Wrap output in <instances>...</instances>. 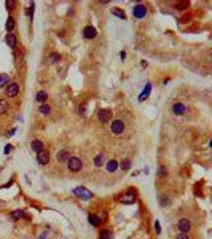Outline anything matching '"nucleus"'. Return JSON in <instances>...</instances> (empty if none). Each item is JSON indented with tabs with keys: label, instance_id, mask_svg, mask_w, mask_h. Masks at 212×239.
<instances>
[{
	"label": "nucleus",
	"instance_id": "2eb2a0df",
	"mask_svg": "<svg viewBox=\"0 0 212 239\" xmlns=\"http://www.w3.org/2000/svg\"><path fill=\"white\" fill-rule=\"evenodd\" d=\"M105 169H107L109 172H115L118 169V163L115 159H110V161H107V164H105Z\"/></svg>",
	"mask_w": 212,
	"mask_h": 239
},
{
	"label": "nucleus",
	"instance_id": "4be33fe9",
	"mask_svg": "<svg viewBox=\"0 0 212 239\" xmlns=\"http://www.w3.org/2000/svg\"><path fill=\"white\" fill-rule=\"evenodd\" d=\"M112 15H115V16L120 18V19H126L124 11H123V10H120V8H112Z\"/></svg>",
	"mask_w": 212,
	"mask_h": 239
},
{
	"label": "nucleus",
	"instance_id": "20e7f679",
	"mask_svg": "<svg viewBox=\"0 0 212 239\" xmlns=\"http://www.w3.org/2000/svg\"><path fill=\"white\" fill-rule=\"evenodd\" d=\"M110 131L113 132V134L120 136V134H123L124 132V123L121 121V120H113L110 124Z\"/></svg>",
	"mask_w": 212,
	"mask_h": 239
},
{
	"label": "nucleus",
	"instance_id": "a878e982",
	"mask_svg": "<svg viewBox=\"0 0 212 239\" xmlns=\"http://www.w3.org/2000/svg\"><path fill=\"white\" fill-rule=\"evenodd\" d=\"M120 166H121V169H123V171H129V169H131V166H132V163H131V159H123Z\"/></svg>",
	"mask_w": 212,
	"mask_h": 239
},
{
	"label": "nucleus",
	"instance_id": "f257e3e1",
	"mask_svg": "<svg viewBox=\"0 0 212 239\" xmlns=\"http://www.w3.org/2000/svg\"><path fill=\"white\" fill-rule=\"evenodd\" d=\"M137 199V193L134 191V190H128L126 193H123L121 196L118 198V201L121 202V204H126V206H129V204H134Z\"/></svg>",
	"mask_w": 212,
	"mask_h": 239
},
{
	"label": "nucleus",
	"instance_id": "412c9836",
	"mask_svg": "<svg viewBox=\"0 0 212 239\" xmlns=\"http://www.w3.org/2000/svg\"><path fill=\"white\" fill-rule=\"evenodd\" d=\"M99 239H113V233H112L110 230H104V231H101Z\"/></svg>",
	"mask_w": 212,
	"mask_h": 239
},
{
	"label": "nucleus",
	"instance_id": "c756f323",
	"mask_svg": "<svg viewBox=\"0 0 212 239\" xmlns=\"http://www.w3.org/2000/svg\"><path fill=\"white\" fill-rule=\"evenodd\" d=\"M175 8L183 11V10H187L188 8V2H180V3H175Z\"/></svg>",
	"mask_w": 212,
	"mask_h": 239
},
{
	"label": "nucleus",
	"instance_id": "aec40b11",
	"mask_svg": "<svg viewBox=\"0 0 212 239\" xmlns=\"http://www.w3.org/2000/svg\"><path fill=\"white\" fill-rule=\"evenodd\" d=\"M8 83H10V77L6 75V73H0V88L6 86Z\"/></svg>",
	"mask_w": 212,
	"mask_h": 239
},
{
	"label": "nucleus",
	"instance_id": "6e6552de",
	"mask_svg": "<svg viewBox=\"0 0 212 239\" xmlns=\"http://www.w3.org/2000/svg\"><path fill=\"white\" fill-rule=\"evenodd\" d=\"M97 120L101 123H109L110 120H112V110H107V109H104V110H101L97 113Z\"/></svg>",
	"mask_w": 212,
	"mask_h": 239
},
{
	"label": "nucleus",
	"instance_id": "39448f33",
	"mask_svg": "<svg viewBox=\"0 0 212 239\" xmlns=\"http://www.w3.org/2000/svg\"><path fill=\"white\" fill-rule=\"evenodd\" d=\"M18 93H19V85H18V83H8V85H6L5 94L8 97H15V96H18Z\"/></svg>",
	"mask_w": 212,
	"mask_h": 239
},
{
	"label": "nucleus",
	"instance_id": "473e14b6",
	"mask_svg": "<svg viewBox=\"0 0 212 239\" xmlns=\"http://www.w3.org/2000/svg\"><path fill=\"white\" fill-rule=\"evenodd\" d=\"M175 239H190V237H188V233H180L175 236Z\"/></svg>",
	"mask_w": 212,
	"mask_h": 239
},
{
	"label": "nucleus",
	"instance_id": "f3484780",
	"mask_svg": "<svg viewBox=\"0 0 212 239\" xmlns=\"http://www.w3.org/2000/svg\"><path fill=\"white\" fill-rule=\"evenodd\" d=\"M37 102H40V104H45L46 102V99H48V94H46V91H38L37 93Z\"/></svg>",
	"mask_w": 212,
	"mask_h": 239
},
{
	"label": "nucleus",
	"instance_id": "5701e85b",
	"mask_svg": "<svg viewBox=\"0 0 212 239\" xmlns=\"http://www.w3.org/2000/svg\"><path fill=\"white\" fill-rule=\"evenodd\" d=\"M40 113L41 115H49L51 113V107H49L48 104H41L40 105Z\"/></svg>",
	"mask_w": 212,
	"mask_h": 239
},
{
	"label": "nucleus",
	"instance_id": "e433bc0d",
	"mask_svg": "<svg viewBox=\"0 0 212 239\" xmlns=\"http://www.w3.org/2000/svg\"><path fill=\"white\" fill-rule=\"evenodd\" d=\"M5 5H6V8H13V6H15V2H5Z\"/></svg>",
	"mask_w": 212,
	"mask_h": 239
},
{
	"label": "nucleus",
	"instance_id": "dca6fc26",
	"mask_svg": "<svg viewBox=\"0 0 212 239\" xmlns=\"http://www.w3.org/2000/svg\"><path fill=\"white\" fill-rule=\"evenodd\" d=\"M104 163H105V155L104 153H99L97 156L94 158V166L96 167H101V166H104Z\"/></svg>",
	"mask_w": 212,
	"mask_h": 239
},
{
	"label": "nucleus",
	"instance_id": "0eeeda50",
	"mask_svg": "<svg viewBox=\"0 0 212 239\" xmlns=\"http://www.w3.org/2000/svg\"><path fill=\"white\" fill-rule=\"evenodd\" d=\"M132 15H134V18L142 19V18L147 16V8L144 5H136V6H134V10H132Z\"/></svg>",
	"mask_w": 212,
	"mask_h": 239
},
{
	"label": "nucleus",
	"instance_id": "9b49d317",
	"mask_svg": "<svg viewBox=\"0 0 212 239\" xmlns=\"http://www.w3.org/2000/svg\"><path fill=\"white\" fill-rule=\"evenodd\" d=\"M171 110H172L174 115H183V113L187 112V107H185L183 104H180V102H175V104H172Z\"/></svg>",
	"mask_w": 212,
	"mask_h": 239
},
{
	"label": "nucleus",
	"instance_id": "393cba45",
	"mask_svg": "<svg viewBox=\"0 0 212 239\" xmlns=\"http://www.w3.org/2000/svg\"><path fill=\"white\" fill-rule=\"evenodd\" d=\"M48 61L51 62V64H56V62L61 61V56L58 53H51V54H49V58H48Z\"/></svg>",
	"mask_w": 212,
	"mask_h": 239
},
{
	"label": "nucleus",
	"instance_id": "ddd939ff",
	"mask_svg": "<svg viewBox=\"0 0 212 239\" xmlns=\"http://www.w3.org/2000/svg\"><path fill=\"white\" fill-rule=\"evenodd\" d=\"M56 158H58L59 163H67V159L70 158V152H69V150H61Z\"/></svg>",
	"mask_w": 212,
	"mask_h": 239
},
{
	"label": "nucleus",
	"instance_id": "7c9ffc66",
	"mask_svg": "<svg viewBox=\"0 0 212 239\" xmlns=\"http://www.w3.org/2000/svg\"><path fill=\"white\" fill-rule=\"evenodd\" d=\"M160 206H163V207L169 206V198H166V196H163V198H161V196H160Z\"/></svg>",
	"mask_w": 212,
	"mask_h": 239
},
{
	"label": "nucleus",
	"instance_id": "f704fd0d",
	"mask_svg": "<svg viewBox=\"0 0 212 239\" xmlns=\"http://www.w3.org/2000/svg\"><path fill=\"white\" fill-rule=\"evenodd\" d=\"M11 150H13V145H10V144H8V145H5V150H3V152H5V155H8Z\"/></svg>",
	"mask_w": 212,
	"mask_h": 239
},
{
	"label": "nucleus",
	"instance_id": "6ab92c4d",
	"mask_svg": "<svg viewBox=\"0 0 212 239\" xmlns=\"http://www.w3.org/2000/svg\"><path fill=\"white\" fill-rule=\"evenodd\" d=\"M8 109H10L8 102H6L5 99H0V115H5L6 112H8Z\"/></svg>",
	"mask_w": 212,
	"mask_h": 239
},
{
	"label": "nucleus",
	"instance_id": "9d476101",
	"mask_svg": "<svg viewBox=\"0 0 212 239\" xmlns=\"http://www.w3.org/2000/svg\"><path fill=\"white\" fill-rule=\"evenodd\" d=\"M37 161H38V164H41V166H45L48 161H49V152L48 150H41V152H38L37 153Z\"/></svg>",
	"mask_w": 212,
	"mask_h": 239
},
{
	"label": "nucleus",
	"instance_id": "bb28decb",
	"mask_svg": "<svg viewBox=\"0 0 212 239\" xmlns=\"http://www.w3.org/2000/svg\"><path fill=\"white\" fill-rule=\"evenodd\" d=\"M88 220H89V223L93 225V227H99V225H101V220H99L96 215H89Z\"/></svg>",
	"mask_w": 212,
	"mask_h": 239
},
{
	"label": "nucleus",
	"instance_id": "423d86ee",
	"mask_svg": "<svg viewBox=\"0 0 212 239\" xmlns=\"http://www.w3.org/2000/svg\"><path fill=\"white\" fill-rule=\"evenodd\" d=\"M177 228L180 230V233H188V231L192 230V222L188 219H180L177 223Z\"/></svg>",
	"mask_w": 212,
	"mask_h": 239
},
{
	"label": "nucleus",
	"instance_id": "2f4dec72",
	"mask_svg": "<svg viewBox=\"0 0 212 239\" xmlns=\"http://www.w3.org/2000/svg\"><path fill=\"white\" fill-rule=\"evenodd\" d=\"M97 219L101 220V223H102V222H105V220H107V212H101V214H99V217H97Z\"/></svg>",
	"mask_w": 212,
	"mask_h": 239
},
{
	"label": "nucleus",
	"instance_id": "c85d7f7f",
	"mask_svg": "<svg viewBox=\"0 0 212 239\" xmlns=\"http://www.w3.org/2000/svg\"><path fill=\"white\" fill-rule=\"evenodd\" d=\"M158 175H160L161 179H164V177H167V169H166L164 166H160V167H158Z\"/></svg>",
	"mask_w": 212,
	"mask_h": 239
},
{
	"label": "nucleus",
	"instance_id": "7ed1b4c3",
	"mask_svg": "<svg viewBox=\"0 0 212 239\" xmlns=\"http://www.w3.org/2000/svg\"><path fill=\"white\" fill-rule=\"evenodd\" d=\"M72 193L75 194V196H78V198H81V199H91L93 198V193L91 191H88L86 188H83V187H77V188H74L72 190Z\"/></svg>",
	"mask_w": 212,
	"mask_h": 239
},
{
	"label": "nucleus",
	"instance_id": "4468645a",
	"mask_svg": "<svg viewBox=\"0 0 212 239\" xmlns=\"http://www.w3.org/2000/svg\"><path fill=\"white\" fill-rule=\"evenodd\" d=\"M6 43H8L10 48H16V43H18V38H16V35L10 32L8 35H6Z\"/></svg>",
	"mask_w": 212,
	"mask_h": 239
},
{
	"label": "nucleus",
	"instance_id": "72a5a7b5",
	"mask_svg": "<svg viewBox=\"0 0 212 239\" xmlns=\"http://www.w3.org/2000/svg\"><path fill=\"white\" fill-rule=\"evenodd\" d=\"M155 231H156V234L161 233V227H160V222H158V220L155 222Z\"/></svg>",
	"mask_w": 212,
	"mask_h": 239
},
{
	"label": "nucleus",
	"instance_id": "f8f14e48",
	"mask_svg": "<svg viewBox=\"0 0 212 239\" xmlns=\"http://www.w3.org/2000/svg\"><path fill=\"white\" fill-rule=\"evenodd\" d=\"M31 148L34 150V152H41L45 148V145H43V142H41V140H38V139H35V140H32L31 142Z\"/></svg>",
	"mask_w": 212,
	"mask_h": 239
},
{
	"label": "nucleus",
	"instance_id": "cd10ccee",
	"mask_svg": "<svg viewBox=\"0 0 212 239\" xmlns=\"http://www.w3.org/2000/svg\"><path fill=\"white\" fill-rule=\"evenodd\" d=\"M21 217H24V210H15V212L11 214V219L13 220H18V219H21Z\"/></svg>",
	"mask_w": 212,
	"mask_h": 239
},
{
	"label": "nucleus",
	"instance_id": "f03ea898",
	"mask_svg": "<svg viewBox=\"0 0 212 239\" xmlns=\"http://www.w3.org/2000/svg\"><path fill=\"white\" fill-rule=\"evenodd\" d=\"M67 167H69V171H70V172H78V171H81L83 163H81V159H80V158L70 156V158L67 159Z\"/></svg>",
	"mask_w": 212,
	"mask_h": 239
},
{
	"label": "nucleus",
	"instance_id": "4c0bfd02",
	"mask_svg": "<svg viewBox=\"0 0 212 239\" xmlns=\"http://www.w3.org/2000/svg\"><path fill=\"white\" fill-rule=\"evenodd\" d=\"M120 58L124 59V58H126V53H124V51H121V53H120Z\"/></svg>",
	"mask_w": 212,
	"mask_h": 239
},
{
	"label": "nucleus",
	"instance_id": "b1692460",
	"mask_svg": "<svg viewBox=\"0 0 212 239\" xmlns=\"http://www.w3.org/2000/svg\"><path fill=\"white\" fill-rule=\"evenodd\" d=\"M5 27H6V30H8V32H11L13 29H15V19H13L11 16H10L8 19H6V24H5Z\"/></svg>",
	"mask_w": 212,
	"mask_h": 239
},
{
	"label": "nucleus",
	"instance_id": "a211bd4d",
	"mask_svg": "<svg viewBox=\"0 0 212 239\" xmlns=\"http://www.w3.org/2000/svg\"><path fill=\"white\" fill-rule=\"evenodd\" d=\"M150 91H152V85H150V83H147V85H145V89H144V93L139 96V101H140V102L145 101V97L150 94Z\"/></svg>",
	"mask_w": 212,
	"mask_h": 239
},
{
	"label": "nucleus",
	"instance_id": "1a4fd4ad",
	"mask_svg": "<svg viewBox=\"0 0 212 239\" xmlns=\"http://www.w3.org/2000/svg\"><path fill=\"white\" fill-rule=\"evenodd\" d=\"M96 35H97V30H96V27H93V26H86L83 29V37L86 40H93Z\"/></svg>",
	"mask_w": 212,
	"mask_h": 239
},
{
	"label": "nucleus",
	"instance_id": "c9c22d12",
	"mask_svg": "<svg viewBox=\"0 0 212 239\" xmlns=\"http://www.w3.org/2000/svg\"><path fill=\"white\" fill-rule=\"evenodd\" d=\"M78 110H80V115H84V110H86V105H84V104H81Z\"/></svg>",
	"mask_w": 212,
	"mask_h": 239
}]
</instances>
